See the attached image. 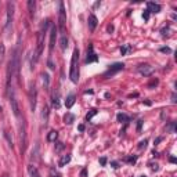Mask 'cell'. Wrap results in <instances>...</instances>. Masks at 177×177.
<instances>
[{"label": "cell", "instance_id": "cell-24", "mask_svg": "<svg viewBox=\"0 0 177 177\" xmlns=\"http://www.w3.org/2000/svg\"><path fill=\"white\" fill-rule=\"evenodd\" d=\"M166 132L168 133H174L176 132V122H170L166 126Z\"/></svg>", "mask_w": 177, "mask_h": 177}, {"label": "cell", "instance_id": "cell-38", "mask_svg": "<svg viewBox=\"0 0 177 177\" xmlns=\"http://www.w3.org/2000/svg\"><path fill=\"white\" fill-rule=\"evenodd\" d=\"M80 177H87V170L86 169H82V170H80Z\"/></svg>", "mask_w": 177, "mask_h": 177}, {"label": "cell", "instance_id": "cell-32", "mask_svg": "<svg viewBox=\"0 0 177 177\" xmlns=\"http://www.w3.org/2000/svg\"><path fill=\"white\" fill-rule=\"evenodd\" d=\"M150 166H151V169H152L154 172H156V170L159 169V165L158 163H150Z\"/></svg>", "mask_w": 177, "mask_h": 177}, {"label": "cell", "instance_id": "cell-19", "mask_svg": "<svg viewBox=\"0 0 177 177\" xmlns=\"http://www.w3.org/2000/svg\"><path fill=\"white\" fill-rule=\"evenodd\" d=\"M35 7H36V1H35V0H29V1H28V10H29L31 17L35 15Z\"/></svg>", "mask_w": 177, "mask_h": 177}, {"label": "cell", "instance_id": "cell-46", "mask_svg": "<svg viewBox=\"0 0 177 177\" xmlns=\"http://www.w3.org/2000/svg\"><path fill=\"white\" fill-rule=\"evenodd\" d=\"M172 101H173V102H176V94L172 95Z\"/></svg>", "mask_w": 177, "mask_h": 177}, {"label": "cell", "instance_id": "cell-48", "mask_svg": "<svg viewBox=\"0 0 177 177\" xmlns=\"http://www.w3.org/2000/svg\"><path fill=\"white\" fill-rule=\"evenodd\" d=\"M1 111H3V108H1V105H0V112H1Z\"/></svg>", "mask_w": 177, "mask_h": 177}, {"label": "cell", "instance_id": "cell-22", "mask_svg": "<svg viewBox=\"0 0 177 177\" xmlns=\"http://www.w3.org/2000/svg\"><path fill=\"white\" fill-rule=\"evenodd\" d=\"M116 119H118V122H120V123H126V122L130 120V118H129L127 115H125V114H118V115H116Z\"/></svg>", "mask_w": 177, "mask_h": 177}, {"label": "cell", "instance_id": "cell-23", "mask_svg": "<svg viewBox=\"0 0 177 177\" xmlns=\"http://www.w3.org/2000/svg\"><path fill=\"white\" fill-rule=\"evenodd\" d=\"M59 43H61V49H62V50H65V49L68 47V37H67V35H62V36H61Z\"/></svg>", "mask_w": 177, "mask_h": 177}, {"label": "cell", "instance_id": "cell-4", "mask_svg": "<svg viewBox=\"0 0 177 177\" xmlns=\"http://www.w3.org/2000/svg\"><path fill=\"white\" fill-rule=\"evenodd\" d=\"M14 18V3L9 1L7 3V18H6V31H10V28L13 25Z\"/></svg>", "mask_w": 177, "mask_h": 177}, {"label": "cell", "instance_id": "cell-49", "mask_svg": "<svg viewBox=\"0 0 177 177\" xmlns=\"http://www.w3.org/2000/svg\"><path fill=\"white\" fill-rule=\"evenodd\" d=\"M140 177H147V176H140Z\"/></svg>", "mask_w": 177, "mask_h": 177}, {"label": "cell", "instance_id": "cell-29", "mask_svg": "<svg viewBox=\"0 0 177 177\" xmlns=\"http://www.w3.org/2000/svg\"><path fill=\"white\" fill-rule=\"evenodd\" d=\"M4 51H6L4 44H3V43H0V58H3V57H4Z\"/></svg>", "mask_w": 177, "mask_h": 177}, {"label": "cell", "instance_id": "cell-35", "mask_svg": "<svg viewBox=\"0 0 177 177\" xmlns=\"http://www.w3.org/2000/svg\"><path fill=\"white\" fill-rule=\"evenodd\" d=\"M64 148V144L62 143H57V147H55V151H61Z\"/></svg>", "mask_w": 177, "mask_h": 177}, {"label": "cell", "instance_id": "cell-21", "mask_svg": "<svg viewBox=\"0 0 177 177\" xmlns=\"http://www.w3.org/2000/svg\"><path fill=\"white\" fill-rule=\"evenodd\" d=\"M57 137H58V132H55V130H51V132L47 134V141L53 143V141L57 140Z\"/></svg>", "mask_w": 177, "mask_h": 177}, {"label": "cell", "instance_id": "cell-45", "mask_svg": "<svg viewBox=\"0 0 177 177\" xmlns=\"http://www.w3.org/2000/svg\"><path fill=\"white\" fill-rule=\"evenodd\" d=\"M108 32H114V27H112V25H109L108 27Z\"/></svg>", "mask_w": 177, "mask_h": 177}, {"label": "cell", "instance_id": "cell-26", "mask_svg": "<svg viewBox=\"0 0 177 177\" xmlns=\"http://www.w3.org/2000/svg\"><path fill=\"white\" fill-rule=\"evenodd\" d=\"M94 115H97V109H91L90 112H89V114L86 115V119H87V120H90V119L93 118Z\"/></svg>", "mask_w": 177, "mask_h": 177}, {"label": "cell", "instance_id": "cell-44", "mask_svg": "<svg viewBox=\"0 0 177 177\" xmlns=\"http://www.w3.org/2000/svg\"><path fill=\"white\" fill-rule=\"evenodd\" d=\"M49 67H50L51 69H54V65H53V62H51V59H49Z\"/></svg>", "mask_w": 177, "mask_h": 177}, {"label": "cell", "instance_id": "cell-2", "mask_svg": "<svg viewBox=\"0 0 177 177\" xmlns=\"http://www.w3.org/2000/svg\"><path fill=\"white\" fill-rule=\"evenodd\" d=\"M69 77L73 83L79 80V50L73 49L72 58H71V69H69Z\"/></svg>", "mask_w": 177, "mask_h": 177}, {"label": "cell", "instance_id": "cell-28", "mask_svg": "<svg viewBox=\"0 0 177 177\" xmlns=\"http://www.w3.org/2000/svg\"><path fill=\"white\" fill-rule=\"evenodd\" d=\"M130 49H132L130 46H123V47H120V54L125 55V54H126V51H127V50H130Z\"/></svg>", "mask_w": 177, "mask_h": 177}, {"label": "cell", "instance_id": "cell-16", "mask_svg": "<svg viewBox=\"0 0 177 177\" xmlns=\"http://www.w3.org/2000/svg\"><path fill=\"white\" fill-rule=\"evenodd\" d=\"M75 94H69L68 97H67V100H65V107L67 108H72L73 104H75Z\"/></svg>", "mask_w": 177, "mask_h": 177}, {"label": "cell", "instance_id": "cell-47", "mask_svg": "<svg viewBox=\"0 0 177 177\" xmlns=\"http://www.w3.org/2000/svg\"><path fill=\"white\" fill-rule=\"evenodd\" d=\"M144 104H145V105H151V104H152V102H151V101H148V100H147V101H144Z\"/></svg>", "mask_w": 177, "mask_h": 177}, {"label": "cell", "instance_id": "cell-3", "mask_svg": "<svg viewBox=\"0 0 177 177\" xmlns=\"http://www.w3.org/2000/svg\"><path fill=\"white\" fill-rule=\"evenodd\" d=\"M123 68H125V64H123V62H115L114 65H111V67L105 71L102 76H104L105 79H109V77H112L114 75H116L118 72L123 71Z\"/></svg>", "mask_w": 177, "mask_h": 177}, {"label": "cell", "instance_id": "cell-25", "mask_svg": "<svg viewBox=\"0 0 177 177\" xmlns=\"http://www.w3.org/2000/svg\"><path fill=\"white\" fill-rule=\"evenodd\" d=\"M159 85V80L158 79H152L150 83H148V89H154V87H156Z\"/></svg>", "mask_w": 177, "mask_h": 177}, {"label": "cell", "instance_id": "cell-15", "mask_svg": "<svg viewBox=\"0 0 177 177\" xmlns=\"http://www.w3.org/2000/svg\"><path fill=\"white\" fill-rule=\"evenodd\" d=\"M69 162H71V155H62L61 156V159L58 161V166L59 168H62V166H65V165H68Z\"/></svg>", "mask_w": 177, "mask_h": 177}, {"label": "cell", "instance_id": "cell-13", "mask_svg": "<svg viewBox=\"0 0 177 177\" xmlns=\"http://www.w3.org/2000/svg\"><path fill=\"white\" fill-rule=\"evenodd\" d=\"M28 173H29L31 177H40V173H39L37 168L33 166V165H29V166H28Z\"/></svg>", "mask_w": 177, "mask_h": 177}, {"label": "cell", "instance_id": "cell-17", "mask_svg": "<svg viewBox=\"0 0 177 177\" xmlns=\"http://www.w3.org/2000/svg\"><path fill=\"white\" fill-rule=\"evenodd\" d=\"M64 122L67 123V125H72L75 122V115L71 114V112H67V114L64 115Z\"/></svg>", "mask_w": 177, "mask_h": 177}, {"label": "cell", "instance_id": "cell-7", "mask_svg": "<svg viewBox=\"0 0 177 177\" xmlns=\"http://www.w3.org/2000/svg\"><path fill=\"white\" fill-rule=\"evenodd\" d=\"M10 101H11V109H13V114L17 116V118H19V107H18V101H17V97H15V94H14V90L10 91Z\"/></svg>", "mask_w": 177, "mask_h": 177}, {"label": "cell", "instance_id": "cell-11", "mask_svg": "<svg viewBox=\"0 0 177 177\" xmlns=\"http://www.w3.org/2000/svg\"><path fill=\"white\" fill-rule=\"evenodd\" d=\"M87 24H89V28H90V31H94L95 27H97V24H98V19H97V17H95L94 14H90V15H89Z\"/></svg>", "mask_w": 177, "mask_h": 177}, {"label": "cell", "instance_id": "cell-43", "mask_svg": "<svg viewBox=\"0 0 177 177\" xmlns=\"http://www.w3.org/2000/svg\"><path fill=\"white\" fill-rule=\"evenodd\" d=\"M111 165H112V168H114V169L119 168V166H118V162H112V163H111Z\"/></svg>", "mask_w": 177, "mask_h": 177}, {"label": "cell", "instance_id": "cell-8", "mask_svg": "<svg viewBox=\"0 0 177 177\" xmlns=\"http://www.w3.org/2000/svg\"><path fill=\"white\" fill-rule=\"evenodd\" d=\"M98 61V55L94 53V47L93 44H89L87 47V57H86V64H91V62H97Z\"/></svg>", "mask_w": 177, "mask_h": 177}, {"label": "cell", "instance_id": "cell-10", "mask_svg": "<svg viewBox=\"0 0 177 177\" xmlns=\"http://www.w3.org/2000/svg\"><path fill=\"white\" fill-rule=\"evenodd\" d=\"M55 39H57V27H55V25H53V27H51V31H50V44H49L50 50H53V49H54Z\"/></svg>", "mask_w": 177, "mask_h": 177}, {"label": "cell", "instance_id": "cell-37", "mask_svg": "<svg viewBox=\"0 0 177 177\" xmlns=\"http://www.w3.org/2000/svg\"><path fill=\"white\" fill-rule=\"evenodd\" d=\"M161 51H162V53H172V49H169V47H162Z\"/></svg>", "mask_w": 177, "mask_h": 177}, {"label": "cell", "instance_id": "cell-50", "mask_svg": "<svg viewBox=\"0 0 177 177\" xmlns=\"http://www.w3.org/2000/svg\"><path fill=\"white\" fill-rule=\"evenodd\" d=\"M4 177H7V176H4Z\"/></svg>", "mask_w": 177, "mask_h": 177}, {"label": "cell", "instance_id": "cell-36", "mask_svg": "<svg viewBox=\"0 0 177 177\" xmlns=\"http://www.w3.org/2000/svg\"><path fill=\"white\" fill-rule=\"evenodd\" d=\"M100 163H101V166H105V165H107V158H105V156L100 158Z\"/></svg>", "mask_w": 177, "mask_h": 177}, {"label": "cell", "instance_id": "cell-1", "mask_svg": "<svg viewBox=\"0 0 177 177\" xmlns=\"http://www.w3.org/2000/svg\"><path fill=\"white\" fill-rule=\"evenodd\" d=\"M49 25H50V21H49V19L43 21V24H42L40 31H39V35H37L36 50H35V53H33V57H32V67H33V65H35L37 61H39V58H40L42 51H43V43H44V35H46V32H47V28H49Z\"/></svg>", "mask_w": 177, "mask_h": 177}, {"label": "cell", "instance_id": "cell-33", "mask_svg": "<svg viewBox=\"0 0 177 177\" xmlns=\"http://www.w3.org/2000/svg\"><path fill=\"white\" fill-rule=\"evenodd\" d=\"M136 156H129V158H126V161L127 162H130V163H134V162H136Z\"/></svg>", "mask_w": 177, "mask_h": 177}, {"label": "cell", "instance_id": "cell-5", "mask_svg": "<svg viewBox=\"0 0 177 177\" xmlns=\"http://www.w3.org/2000/svg\"><path fill=\"white\" fill-rule=\"evenodd\" d=\"M65 22H67V11L64 7V3H59V11H58V27L61 31H65Z\"/></svg>", "mask_w": 177, "mask_h": 177}, {"label": "cell", "instance_id": "cell-42", "mask_svg": "<svg viewBox=\"0 0 177 177\" xmlns=\"http://www.w3.org/2000/svg\"><path fill=\"white\" fill-rule=\"evenodd\" d=\"M169 161H170L172 163H176V158H174V156H170V158H169Z\"/></svg>", "mask_w": 177, "mask_h": 177}, {"label": "cell", "instance_id": "cell-12", "mask_svg": "<svg viewBox=\"0 0 177 177\" xmlns=\"http://www.w3.org/2000/svg\"><path fill=\"white\" fill-rule=\"evenodd\" d=\"M147 6H148V11L150 13H159L161 11V6L158 4V3H154V1H148L147 3Z\"/></svg>", "mask_w": 177, "mask_h": 177}, {"label": "cell", "instance_id": "cell-41", "mask_svg": "<svg viewBox=\"0 0 177 177\" xmlns=\"http://www.w3.org/2000/svg\"><path fill=\"white\" fill-rule=\"evenodd\" d=\"M162 140H163V137H158V138L155 140V144H158V143H161Z\"/></svg>", "mask_w": 177, "mask_h": 177}, {"label": "cell", "instance_id": "cell-20", "mask_svg": "<svg viewBox=\"0 0 177 177\" xmlns=\"http://www.w3.org/2000/svg\"><path fill=\"white\" fill-rule=\"evenodd\" d=\"M42 77H43V86L47 90L50 86V76H49V73H42Z\"/></svg>", "mask_w": 177, "mask_h": 177}, {"label": "cell", "instance_id": "cell-18", "mask_svg": "<svg viewBox=\"0 0 177 177\" xmlns=\"http://www.w3.org/2000/svg\"><path fill=\"white\" fill-rule=\"evenodd\" d=\"M53 107H54L55 109H58L59 107H61V104H59V93L58 91H55L54 94H53Z\"/></svg>", "mask_w": 177, "mask_h": 177}, {"label": "cell", "instance_id": "cell-34", "mask_svg": "<svg viewBox=\"0 0 177 177\" xmlns=\"http://www.w3.org/2000/svg\"><path fill=\"white\" fill-rule=\"evenodd\" d=\"M145 147H147V140H144V141H141V143H140L138 148H140V150H143V148H145Z\"/></svg>", "mask_w": 177, "mask_h": 177}, {"label": "cell", "instance_id": "cell-39", "mask_svg": "<svg viewBox=\"0 0 177 177\" xmlns=\"http://www.w3.org/2000/svg\"><path fill=\"white\" fill-rule=\"evenodd\" d=\"M141 126H143V120H138V123H137V130L138 132L141 130Z\"/></svg>", "mask_w": 177, "mask_h": 177}, {"label": "cell", "instance_id": "cell-6", "mask_svg": "<svg viewBox=\"0 0 177 177\" xmlns=\"http://www.w3.org/2000/svg\"><path fill=\"white\" fill-rule=\"evenodd\" d=\"M137 72L143 76H151L154 73V67H151L150 64H141L137 68Z\"/></svg>", "mask_w": 177, "mask_h": 177}, {"label": "cell", "instance_id": "cell-40", "mask_svg": "<svg viewBox=\"0 0 177 177\" xmlns=\"http://www.w3.org/2000/svg\"><path fill=\"white\" fill-rule=\"evenodd\" d=\"M77 129H79V132H85V125H79Z\"/></svg>", "mask_w": 177, "mask_h": 177}, {"label": "cell", "instance_id": "cell-9", "mask_svg": "<svg viewBox=\"0 0 177 177\" xmlns=\"http://www.w3.org/2000/svg\"><path fill=\"white\" fill-rule=\"evenodd\" d=\"M29 101H31V109L35 111L36 109V89L35 86H31L29 89Z\"/></svg>", "mask_w": 177, "mask_h": 177}, {"label": "cell", "instance_id": "cell-30", "mask_svg": "<svg viewBox=\"0 0 177 177\" xmlns=\"http://www.w3.org/2000/svg\"><path fill=\"white\" fill-rule=\"evenodd\" d=\"M143 18L145 19V21H148V19H150V11H148V10H145V11L143 13Z\"/></svg>", "mask_w": 177, "mask_h": 177}, {"label": "cell", "instance_id": "cell-27", "mask_svg": "<svg viewBox=\"0 0 177 177\" xmlns=\"http://www.w3.org/2000/svg\"><path fill=\"white\" fill-rule=\"evenodd\" d=\"M4 137L7 138V141H9V145L13 148L14 147V144H13V138H10V134H9V132H4Z\"/></svg>", "mask_w": 177, "mask_h": 177}, {"label": "cell", "instance_id": "cell-14", "mask_svg": "<svg viewBox=\"0 0 177 177\" xmlns=\"http://www.w3.org/2000/svg\"><path fill=\"white\" fill-rule=\"evenodd\" d=\"M49 114H50V111H49V105L44 104L43 105V109H42V119H43L44 125L47 123V120H49Z\"/></svg>", "mask_w": 177, "mask_h": 177}, {"label": "cell", "instance_id": "cell-31", "mask_svg": "<svg viewBox=\"0 0 177 177\" xmlns=\"http://www.w3.org/2000/svg\"><path fill=\"white\" fill-rule=\"evenodd\" d=\"M161 32H162V36H166V35H169V32H170V28H169V27L168 28H163Z\"/></svg>", "mask_w": 177, "mask_h": 177}]
</instances>
